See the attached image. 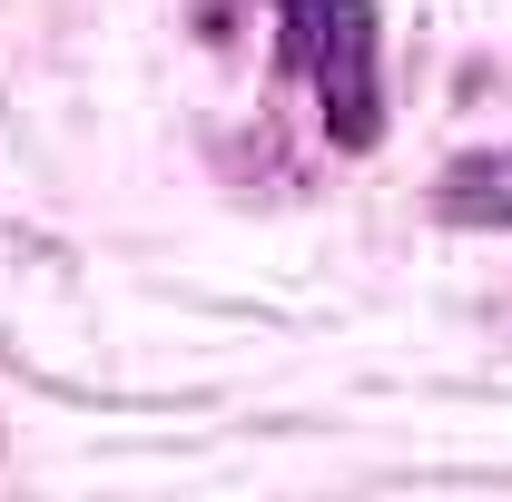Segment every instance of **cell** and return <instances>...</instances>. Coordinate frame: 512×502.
<instances>
[{"instance_id":"1","label":"cell","mask_w":512,"mask_h":502,"mask_svg":"<svg viewBox=\"0 0 512 502\" xmlns=\"http://www.w3.org/2000/svg\"><path fill=\"white\" fill-rule=\"evenodd\" d=\"M286 50L316 79L335 148H375V0H286Z\"/></svg>"},{"instance_id":"2","label":"cell","mask_w":512,"mask_h":502,"mask_svg":"<svg viewBox=\"0 0 512 502\" xmlns=\"http://www.w3.org/2000/svg\"><path fill=\"white\" fill-rule=\"evenodd\" d=\"M434 207L453 227H512V148H473L434 178Z\"/></svg>"}]
</instances>
